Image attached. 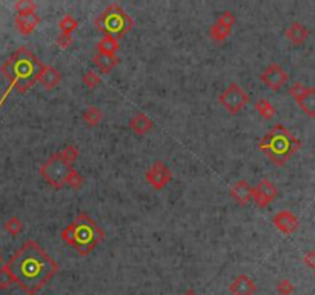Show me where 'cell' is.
<instances>
[{
  "label": "cell",
  "instance_id": "obj_1",
  "mask_svg": "<svg viewBox=\"0 0 315 295\" xmlns=\"http://www.w3.org/2000/svg\"><path fill=\"white\" fill-rule=\"evenodd\" d=\"M3 266L28 295L37 294L58 271V265L35 240H26Z\"/></svg>",
  "mask_w": 315,
  "mask_h": 295
},
{
  "label": "cell",
  "instance_id": "obj_2",
  "mask_svg": "<svg viewBox=\"0 0 315 295\" xmlns=\"http://www.w3.org/2000/svg\"><path fill=\"white\" fill-rule=\"evenodd\" d=\"M42 62L25 46L18 48L15 52L9 55V58L2 65L0 71L8 78L9 88L2 95L0 102L5 103L6 97L12 89L20 94H25L35 82H38V74L42 69Z\"/></svg>",
  "mask_w": 315,
  "mask_h": 295
},
{
  "label": "cell",
  "instance_id": "obj_3",
  "mask_svg": "<svg viewBox=\"0 0 315 295\" xmlns=\"http://www.w3.org/2000/svg\"><path fill=\"white\" fill-rule=\"evenodd\" d=\"M60 237L80 255H88L103 240L105 232L88 214L82 212L60 232Z\"/></svg>",
  "mask_w": 315,
  "mask_h": 295
},
{
  "label": "cell",
  "instance_id": "obj_4",
  "mask_svg": "<svg viewBox=\"0 0 315 295\" xmlns=\"http://www.w3.org/2000/svg\"><path fill=\"white\" fill-rule=\"evenodd\" d=\"M302 148V142L283 125H275L260 142L259 149L277 166H283Z\"/></svg>",
  "mask_w": 315,
  "mask_h": 295
},
{
  "label": "cell",
  "instance_id": "obj_5",
  "mask_svg": "<svg viewBox=\"0 0 315 295\" xmlns=\"http://www.w3.org/2000/svg\"><path fill=\"white\" fill-rule=\"evenodd\" d=\"M94 25L106 37H112L119 40L134 28V18L119 3H111L94 20Z\"/></svg>",
  "mask_w": 315,
  "mask_h": 295
},
{
  "label": "cell",
  "instance_id": "obj_6",
  "mask_svg": "<svg viewBox=\"0 0 315 295\" xmlns=\"http://www.w3.org/2000/svg\"><path fill=\"white\" fill-rule=\"evenodd\" d=\"M74 168H71V165L65 163L62 160V157L57 154L51 155L42 166H40V175L42 179L52 188L60 189L66 185L68 177L71 174Z\"/></svg>",
  "mask_w": 315,
  "mask_h": 295
},
{
  "label": "cell",
  "instance_id": "obj_7",
  "mask_svg": "<svg viewBox=\"0 0 315 295\" xmlns=\"http://www.w3.org/2000/svg\"><path fill=\"white\" fill-rule=\"evenodd\" d=\"M219 102L232 114H239L248 103H249V95L245 92L237 83H231L220 95Z\"/></svg>",
  "mask_w": 315,
  "mask_h": 295
},
{
  "label": "cell",
  "instance_id": "obj_8",
  "mask_svg": "<svg viewBox=\"0 0 315 295\" xmlns=\"http://www.w3.org/2000/svg\"><path fill=\"white\" fill-rule=\"evenodd\" d=\"M146 182L154 188V189H163L172 179V174L169 168L163 162H155L152 166L146 171L145 174Z\"/></svg>",
  "mask_w": 315,
  "mask_h": 295
},
{
  "label": "cell",
  "instance_id": "obj_9",
  "mask_svg": "<svg viewBox=\"0 0 315 295\" xmlns=\"http://www.w3.org/2000/svg\"><path fill=\"white\" fill-rule=\"evenodd\" d=\"M289 75L288 72L277 63L269 65L262 74H260V80L272 91H279L286 82H288Z\"/></svg>",
  "mask_w": 315,
  "mask_h": 295
},
{
  "label": "cell",
  "instance_id": "obj_10",
  "mask_svg": "<svg viewBox=\"0 0 315 295\" xmlns=\"http://www.w3.org/2000/svg\"><path fill=\"white\" fill-rule=\"evenodd\" d=\"M279 191L275 188V185L269 180H262L255 188H254V197L252 200L257 203L259 208H265L269 203H272L277 197Z\"/></svg>",
  "mask_w": 315,
  "mask_h": 295
},
{
  "label": "cell",
  "instance_id": "obj_11",
  "mask_svg": "<svg viewBox=\"0 0 315 295\" xmlns=\"http://www.w3.org/2000/svg\"><path fill=\"white\" fill-rule=\"evenodd\" d=\"M272 223L280 232H283L286 235H291L299 228V219L288 209H283V211L277 212L274 215V219H272Z\"/></svg>",
  "mask_w": 315,
  "mask_h": 295
},
{
  "label": "cell",
  "instance_id": "obj_12",
  "mask_svg": "<svg viewBox=\"0 0 315 295\" xmlns=\"http://www.w3.org/2000/svg\"><path fill=\"white\" fill-rule=\"evenodd\" d=\"M229 194H231V197L239 203V205H248L251 200H252V197H254V188L246 182V180H240V182H237L232 188H231V191H229Z\"/></svg>",
  "mask_w": 315,
  "mask_h": 295
},
{
  "label": "cell",
  "instance_id": "obj_13",
  "mask_svg": "<svg viewBox=\"0 0 315 295\" xmlns=\"http://www.w3.org/2000/svg\"><path fill=\"white\" fill-rule=\"evenodd\" d=\"M62 80V74L58 72V69H55L51 65H42L40 74H38V82L42 83V86L45 89H54Z\"/></svg>",
  "mask_w": 315,
  "mask_h": 295
},
{
  "label": "cell",
  "instance_id": "obj_14",
  "mask_svg": "<svg viewBox=\"0 0 315 295\" xmlns=\"http://www.w3.org/2000/svg\"><path fill=\"white\" fill-rule=\"evenodd\" d=\"M229 291L232 295H254L257 291V286L251 277L242 274V276L235 277V280L231 283Z\"/></svg>",
  "mask_w": 315,
  "mask_h": 295
},
{
  "label": "cell",
  "instance_id": "obj_15",
  "mask_svg": "<svg viewBox=\"0 0 315 295\" xmlns=\"http://www.w3.org/2000/svg\"><path fill=\"white\" fill-rule=\"evenodd\" d=\"M297 105L305 111L306 115L315 117V88H305L303 92L296 99Z\"/></svg>",
  "mask_w": 315,
  "mask_h": 295
},
{
  "label": "cell",
  "instance_id": "obj_16",
  "mask_svg": "<svg viewBox=\"0 0 315 295\" xmlns=\"http://www.w3.org/2000/svg\"><path fill=\"white\" fill-rule=\"evenodd\" d=\"M40 20H42V18H40L38 14L15 15V18H14V25H15V28L18 29V32L28 35V34H31V32L35 29V26L40 23Z\"/></svg>",
  "mask_w": 315,
  "mask_h": 295
},
{
  "label": "cell",
  "instance_id": "obj_17",
  "mask_svg": "<svg viewBox=\"0 0 315 295\" xmlns=\"http://www.w3.org/2000/svg\"><path fill=\"white\" fill-rule=\"evenodd\" d=\"M285 35H286V38H288L291 43H294V45H302V43H305L306 38L309 37V29H308L303 23L296 22V23H292V25L286 29Z\"/></svg>",
  "mask_w": 315,
  "mask_h": 295
},
{
  "label": "cell",
  "instance_id": "obj_18",
  "mask_svg": "<svg viewBox=\"0 0 315 295\" xmlns=\"http://www.w3.org/2000/svg\"><path fill=\"white\" fill-rule=\"evenodd\" d=\"M152 126H154L152 120H151L146 114H143V112L135 114V115L129 120V128H131L137 135H145L146 132H149V131L152 129Z\"/></svg>",
  "mask_w": 315,
  "mask_h": 295
},
{
  "label": "cell",
  "instance_id": "obj_19",
  "mask_svg": "<svg viewBox=\"0 0 315 295\" xmlns=\"http://www.w3.org/2000/svg\"><path fill=\"white\" fill-rule=\"evenodd\" d=\"M92 62L99 66V69L103 72V74H108V72H111L114 68H115V65L119 63V58L115 57V55H105V54H95L94 55V58H92Z\"/></svg>",
  "mask_w": 315,
  "mask_h": 295
},
{
  "label": "cell",
  "instance_id": "obj_20",
  "mask_svg": "<svg viewBox=\"0 0 315 295\" xmlns=\"http://www.w3.org/2000/svg\"><path fill=\"white\" fill-rule=\"evenodd\" d=\"M119 48H120L119 40L112 37H106V35L97 43V52L105 54V55H115Z\"/></svg>",
  "mask_w": 315,
  "mask_h": 295
},
{
  "label": "cell",
  "instance_id": "obj_21",
  "mask_svg": "<svg viewBox=\"0 0 315 295\" xmlns=\"http://www.w3.org/2000/svg\"><path fill=\"white\" fill-rule=\"evenodd\" d=\"M229 34H231V28L222 25L220 22H215V23L211 26V29H209V35H211V38L215 40V42H223V40H226V38L229 37Z\"/></svg>",
  "mask_w": 315,
  "mask_h": 295
},
{
  "label": "cell",
  "instance_id": "obj_22",
  "mask_svg": "<svg viewBox=\"0 0 315 295\" xmlns=\"http://www.w3.org/2000/svg\"><path fill=\"white\" fill-rule=\"evenodd\" d=\"M255 109L266 120H271L275 115V108H274V105L268 99H259L257 103H255Z\"/></svg>",
  "mask_w": 315,
  "mask_h": 295
},
{
  "label": "cell",
  "instance_id": "obj_23",
  "mask_svg": "<svg viewBox=\"0 0 315 295\" xmlns=\"http://www.w3.org/2000/svg\"><path fill=\"white\" fill-rule=\"evenodd\" d=\"M58 28H60L62 34L71 35V34L78 28V22H77L72 15L66 14V15L62 17V20H60V23H58Z\"/></svg>",
  "mask_w": 315,
  "mask_h": 295
},
{
  "label": "cell",
  "instance_id": "obj_24",
  "mask_svg": "<svg viewBox=\"0 0 315 295\" xmlns=\"http://www.w3.org/2000/svg\"><path fill=\"white\" fill-rule=\"evenodd\" d=\"M102 111L99 109V108H95V106H89V108H86L85 109V112H83V120L89 125V126H95V125H99L100 122H102Z\"/></svg>",
  "mask_w": 315,
  "mask_h": 295
},
{
  "label": "cell",
  "instance_id": "obj_25",
  "mask_svg": "<svg viewBox=\"0 0 315 295\" xmlns=\"http://www.w3.org/2000/svg\"><path fill=\"white\" fill-rule=\"evenodd\" d=\"M14 9L17 15H29V14H35L37 5L32 0H18L14 5Z\"/></svg>",
  "mask_w": 315,
  "mask_h": 295
},
{
  "label": "cell",
  "instance_id": "obj_26",
  "mask_svg": "<svg viewBox=\"0 0 315 295\" xmlns=\"http://www.w3.org/2000/svg\"><path fill=\"white\" fill-rule=\"evenodd\" d=\"M22 229H23V225H22V220L18 219V217H11V219H8L6 220V223H5V231L8 232V234H11V235H18L20 232H22Z\"/></svg>",
  "mask_w": 315,
  "mask_h": 295
},
{
  "label": "cell",
  "instance_id": "obj_27",
  "mask_svg": "<svg viewBox=\"0 0 315 295\" xmlns=\"http://www.w3.org/2000/svg\"><path fill=\"white\" fill-rule=\"evenodd\" d=\"M58 155L62 157V160H63L65 163L71 165V163H74V162L78 159V149H77L75 146H65V148L58 152Z\"/></svg>",
  "mask_w": 315,
  "mask_h": 295
},
{
  "label": "cell",
  "instance_id": "obj_28",
  "mask_svg": "<svg viewBox=\"0 0 315 295\" xmlns=\"http://www.w3.org/2000/svg\"><path fill=\"white\" fill-rule=\"evenodd\" d=\"M82 80H83V83H85L89 89H94V88L102 82L100 74H97L95 71H88V72L82 77Z\"/></svg>",
  "mask_w": 315,
  "mask_h": 295
},
{
  "label": "cell",
  "instance_id": "obj_29",
  "mask_svg": "<svg viewBox=\"0 0 315 295\" xmlns=\"http://www.w3.org/2000/svg\"><path fill=\"white\" fill-rule=\"evenodd\" d=\"M66 185H68V186H71L72 189H80V188H82V185H83V177L80 175V172H78V171L72 169V171H71V174H69V177H68Z\"/></svg>",
  "mask_w": 315,
  "mask_h": 295
},
{
  "label": "cell",
  "instance_id": "obj_30",
  "mask_svg": "<svg viewBox=\"0 0 315 295\" xmlns=\"http://www.w3.org/2000/svg\"><path fill=\"white\" fill-rule=\"evenodd\" d=\"M12 283H14L12 276L9 274V271L5 266H2L0 268V289H8Z\"/></svg>",
  "mask_w": 315,
  "mask_h": 295
},
{
  "label": "cell",
  "instance_id": "obj_31",
  "mask_svg": "<svg viewBox=\"0 0 315 295\" xmlns=\"http://www.w3.org/2000/svg\"><path fill=\"white\" fill-rule=\"evenodd\" d=\"M217 22H220L222 25H225V26H228V28L232 29V26H234L235 22H237V17H235L234 12H231V11H225V12L219 17Z\"/></svg>",
  "mask_w": 315,
  "mask_h": 295
},
{
  "label": "cell",
  "instance_id": "obj_32",
  "mask_svg": "<svg viewBox=\"0 0 315 295\" xmlns=\"http://www.w3.org/2000/svg\"><path fill=\"white\" fill-rule=\"evenodd\" d=\"M277 291L282 295H289L292 291H294V286L291 285V282L288 280H282L279 285H277Z\"/></svg>",
  "mask_w": 315,
  "mask_h": 295
},
{
  "label": "cell",
  "instance_id": "obj_33",
  "mask_svg": "<svg viewBox=\"0 0 315 295\" xmlns=\"http://www.w3.org/2000/svg\"><path fill=\"white\" fill-rule=\"evenodd\" d=\"M55 43L60 46V48H68L71 43H72V37L71 35H65V34H60L57 38H55Z\"/></svg>",
  "mask_w": 315,
  "mask_h": 295
},
{
  "label": "cell",
  "instance_id": "obj_34",
  "mask_svg": "<svg viewBox=\"0 0 315 295\" xmlns=\"http://www.w3.org/2000/svg\"><path fill=\"white\" fill-rule=\"evenodd\" d=\"M305 263L311 268H315V252H308L305 255Z\"/></svg>",
  "mask_w": 315,
  "mask_h": 295
},
{
  "label": "cell",
  "instance_id": "obj_35",
  "mask_svg": "<svg viewBox=\"0 0 315 295\" xmlns=\"http://www.w3.org/2000/svg\"><path fill=\"white\" fill-rule=\"evenodd\" d=\"M183 295H197V292H195V291H192V289H188V291H186V292H185Z\"/></svg>",
  "mask_w": 315,
  "mask_h": 295
}]
</instances>
